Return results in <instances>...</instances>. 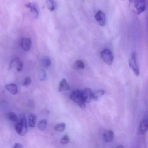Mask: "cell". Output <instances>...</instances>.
<instances>
[{
	"label": "cell",
	"instance_id": "4316f807",
	"mask_svg": "<svg viewBox=\"0 0 148 148\" xmlns=\"http://www.w3.org/2000/svg\"><path fill=\"white\" fill-rule=\"evenodd\" d=\"M118 148H123V146H122V145H120V146H118Z\"/></svg>",
	"mask_w": 148,
	"mask_h": 148
},
{
	"label": "cell",
	"instance_id": "7402d4cb",
	"mask_svg": "<svg viewBox=\"0 0 148 148\" xmlns=\"http://www.w3.org/2000/svg\"><path fill=\"white\" fill-rule=\"evenodd\" d=\"M38 77L40 81H44L46 78V73L44 70H40L39 72Z\"/></svg>",
	"mask_w": 148,
	"mask_h": 148
},
{
	"label": "cell",
	"instance_id": "d6986e66",
	"mask_svg": "<svg viewBox=\"0 0 148 148\" xmlns=\"http://www.w3.org/2000/svg\"><path fill=\"white\" fill-rule=\"evenodd\" d=\"M66 129V124L64 123L58 124L54 126V130L56 131L62 132L64 131Z\"/></svg>",
	"mask_w": 148,
	"mask_h": 148
},
{
	"label": "cell",
	"instance_id": "9a60e30c",
	"mask_svg": "<svg viewBox=\"0 0 148 148\" xmlns=\"http://www.w3.org/2000/svg\"><path fill=\"white\" fill-rule=\"evenodd\" d=\"M46 4L48 9L51 12H53L55 9V3L54 0H46Z\"/></svg>",
	"mask_w": 148,
	"mask_h": 148
},
{
	"label": "cell",
	"instance_id": "603a6c76",
	"mask_svg": "<svg viewBox=\"0 0 148 148\" xmlns=\"http://www.w3.org/2000/svg\"><path fill=\"white\" fill-rule=\"evenodd\" d=\"M74 65L76 66V67L79 69H83L85 67V65L84 62L80 60L76 61Z\"/></svg>",
	"mask_w": 148,
	"mask_h": 148
},
{
	"label": "cell",
	"instance_id": "ba28073f",
	"mask_svg": "<svg viewBox=\"0 0 148 148\" xmlns=\"http://www.w3.org/2000/svg\"><path fill=\"white\" fill-rule=\"evenodd\" d=\"M32 42L31 39L24 38L21 40V45L24 51H28L32 47Z\"/></svg>",
	"mask_w": 148,
	"mask_h": 148
},
{
	"label": "cell",
	"instance_id": "7a4b0ae2",
	"mask_svg": "<svg viewBox=\"0 0 148 148\" xmlns=\"http://www.w3.org/2000/svg\"><path fill=\"white\" fill-rule=\"evenodd\" d=\"M70 98L80 108L84 109L85 107V104L82 98L81 92L80 90L73 91L70 95Z\"/></svg>",
	"mask_w": 148,
	"mask_h": 148
},
{
	"label": "cell",
	"instance_id": "4fadbf2b",
	"mask_svg": "<svg viewBox=\"0 0 148 148\" xmlns=\"http://www.w3.org/2000/svg\"><path fill=\"white\" fill-rule=\"evenodd\" d=\"M70 86L67 84L66 80L65 79H63L60 83L59 86V91L62 92L68 90H70Z\"/></svg>",
	"mask_w": 148,
	"mask_h": 148
},
{
	"label": "cell",
	"instance_id": "2e32d148",
	"mask_svg": "<svg viewBox=\"0 0 148 148\" xmlns=\"http://www.w3.org/2000/svg\"><path fill=\"white\" fill-rule=\"evenodd\" d=\"M105 92L103 90H100L95 93H92V99L94 101H97L104 94Z\"/></svg>",
	"mask_w": 148,
	"mask_h": 148
},
{
	"label": "cell",
	"instance_id": "277c9868",
	"mask_svg": "<svg viewBox=\"0 0 148 148\" xmlns=\"http://www.w3.org/2000/svg\"><path fill=\"white\" fill-rule=\"evenodd\" d=\"M102 58L105 62L108 65H111L113 61V56L110 50L104 49L101 53Z\"/></svg>",
	"mask_w": 148,
	"mask_h": 148
},
{
	"label": "cell",
	"instance_id": "ac0fdd59",
	"mask_svg": "<svg viewBox=\"0 0 148 148\" xmlns=\"http://www.w3.org/2000/svg\"><path fill=\"white\" fill-rule=\"evenodd\" d=\"M42 64L44 67L47 68L51 66V60L48 57H45L42 59Z\"/></svg>",
	"mask_w": 148,
	"mask_h": 148
},
{
	"label": "cell",
	"instance_id": "6da1fadb",
	"mask_svg": "<svg viewBox=\"0 0 148 148\" xmlns=\"http://www.w3.org/2000/svg\"><path fill=\"white\" fill-rule=\"evenodd\" d=\"M16 122L15 130L17 133L21 136L25 135L27 132V123L25 116H23Z\"/></svg>",
	"mask_w": 148,
	"mask_h": 148
},
{
	"label": "cell",
	"instance_id": "8fae6325",
	"mask_svg": "<svg viewBox=\"0 0 148 148\" xmlns=\"http://www.w3.org/2000/svg\"><path fill=\"white\" fill-rule=\"evenodd\" d=\"M25 6L30 9L31 14L34 18L37 19L38 18V11L36 5L34 3L29 2L26 4Z\"/></svg>",
	"mask_w": 148,
	"mask_h": 148
},
{
	"label": "cell",
	"instance_id": "52a82bcc",
	"mask_svg": "<svg viewBox=\"0 0 148 148\" xmlns=\"http://www.w3.org/2000/svg\"><path fill=\"white\" fill-rule=\"evenodd\" d=\"M134 4L137 14H140L145 10V0H134Z\"/></svg>",
	"mask_w": 148,
	"mask_h": 148
},
{
	"label": "cell",
	"instance_id": "9c48e42d",
	"mask_svg": "<svg viewBox=\"0 0 148 148\" xmlns=\"http://www.w3.org/2000/svg\"><path fill=\"white\" fill-rule=\"evenodd\" d=\"M95 19L101 26H104L106 24V16L104 13L102 11L97 12L95 15Z\"/></svg>",
	"mask_w": 148,
	"mask_h": 148
},
{
	"label": "cell",
	"instance_id": "3957f363",
	"mask_svg": "<svg viewBox=\"0 0 148 148\" xmlns=\"http://www.w3.org/2000/svg\"><path fill=\"white\" fill-rule=\"evenodd\" d=\"M129 65L130 67L132 69L134 74L137 77L139 76V67L137 64L136 57L135 53H132L131 58L129 60Z\"/></svg>",
	"mask_w": 148,
	"mask_h": 148
},
{
	"label": "cell",
	"instance_id": "7c38bea8",
	"mask_svg": "<svg viewBox=\"0 0 148 148\" xmlns=\"http://www.w3.org/2000/svg\"><path fill=\"white\" fill-rule=\"evenodd\" d=\"M5 88L13 95H16L18 93V87L15 84H12L6 85Z\"/></svg>",
	"mask_w": 148,
	"mask_h": 148
},
{
	"label": "cell",
	"instance_id": "8992f818",
	"mask_svg": "<svg viewBox=\"0 0 148 148\" xmlns=\"http://www.w3.org/2000/svg\"><path fill=\"white\" fill-rule=\"evenodd\" d=\"M92 92L90 88H86L81 92L82 98L85 103H89L92 99Z\"/></svg>",
	"mask_w": 148,
	"mask_h": 148
},
{
	"label": "cell",
	"instance_id": "44dd1931",
	"mask_svg": "<svg viewBox=\"0 0 148 148\" xmlns=\"http://www.w3.org/2000/svg\"><path fill=\"white\" fill-rule=\"evenodd\" d=\"M8 118L10 121L13 122H16L18 120L17 115L14 112H9L8 115Z\"/></svg>",
	"mask_w": 148,
	"mask_h": 148
},
{
	"label": "cell",
	"instance_id": "5bb4252c",
	"mask_svg": "<svg viewBox=\"0 0 148 148\" xmlns=\"http://www.w3.org/2000/svg\"><path fill=\"white\" fill-rule=\"evenodd\" d=\"M104 137L106 142H111L114 138V132L112 130H108L104 133Z\"/></svg>",
	"mask_w": 148,
	"mask_h": 148
},
{
	"label": "cell",
	"instance_id": "5b68a950",
	"mask_svg": "<svg viewBox=\"0 0 148 148\" xmlns=\"http://www.w3.org/2000/svg\"><path fill=\"white\" fill-rule=\"evenodd\" d=\"M10 66L11 68L15 69L18 71L20 72L23 69L24 64L19 58H16L11 61Z\"/></svg>",
	"mask_w": 148,
	"mask_h": 148
},
{
	"label": "cell",
	"instance_id": "d4e9b609",
	"mask_svg": "<svg viewBox=\"0 0 148 148\" xmlns=\"http://www.w3.org/2000/svg\"><path fill=\"white\" fill-rule=\"evenodd\" d=\"M32 80H31V77H27L25 78L24 79V83H23V85L25 86H27L31 84Z\"/></svg>",
	"mask_w": 148,
	"mask_h": 148
},
{
	"label": "cell",
	"instance_id": "cb8c5ba5",
	"mask_svg": "<svg viewBox=\"0 0 148 148\" xmlns=\"http://www.w3.org/2000/svg\"><path fill=\"white\" fill-rule=\"evenodd\" d=\"M71 141V139L69 138V136L68 135H66L64 136L61 139H60V143L62 144L65 145L66 144H68V143H70Z\"/></svg>",
	"mask_w": 148,
	"mask_h": 148
},
{
	"label": "cell",
	"instance_id": "30bf717a",
	"mask_svg": "<svg viewBox=\"0 0 148 148\" xmlns=\"http://www.w3.org/2000/svg\"><path fill=\"white\" fill-rule=\"evenodd\" d=\"M148 129V115L147 113L145 115L143 119L140 124L139 127V133L144 134L147 131Z\"/></svg>",
	"mask_w": 148,
	"mask_h": 148
},
{
	"label": "cell",
	"instance_id": "e0dca14e",
	"mask_svg": "<svg viewBox=\"0 0 148 148\" xmlns=\"http://www.w3.org/2000/svg\"><path fill=\"white\" fill-rule=\"evenodd\" d=\"M36 117L34 114H30L28 118L29 125L31 128H34L36 123Z\"/></svg>",
	"mask_w": 148,
	"mask_h": 148
},
{
	"label": "cell",
	"instance_id": "484cf974",
	"mask_svg": "<svg viewBox=\"0 0 148 148\" xmlns=\"http://www.w3.org/2000/svg\"><path fill=\"white\" fill-rule=\"evenodd\" d=\"M24 147L23 145H22L21 144L19 143H15V145H14V148H22Z\"/></svg>",
	"mask_w": 148,
	"mask_h": 148
},
{
	"label": "cell",
	"instance_id": "ffe728a7",
	"mask_svg": "<svg viewBox=\"0 0 148 148\" xmlns=\"http://www.w3.org/2000/svg\"><path fill=\"white\" fill-rule=\"evenodd\" d=\"M47 124V122L45 119H43L40 121L38 125L39 130L40 131L45 130L46 128Z\"/></svg>",
	"mask_w": 148,
	"mask_h": 148
}]
</instances>
